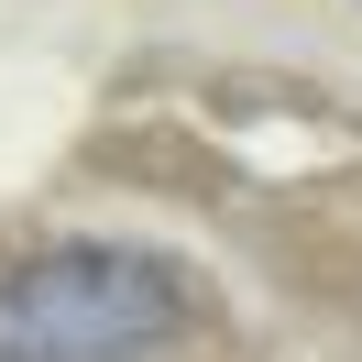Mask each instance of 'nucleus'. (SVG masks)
Segmentation results:
<instances>
[{
	"instance_id": "obj_1",
	"label": "nucleus",
	"mask_w": 362,
	"mask_h": 362,
	"mask_svg": "<svg viewBox=\"0 0 362 362\" xmlns=\"http://www.w3.org/2000/svg\"><path fill=\"white\" fill-rule=\"evenodd\" d=\"M176 340V286L143 252L66 242L0 274V362H154Z\"/></svg>"
}]
</instances>
